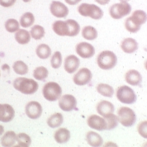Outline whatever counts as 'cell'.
I'll return each mask as SVG.
<instances>
[{"label":"cell","mask_w":147,"mask_h":147,"mask_svg":"<svg viewBox=\"0 0 147 147\" xmlns=\"http://www.w3.org/2000/svg\"><path fill=\"white\" fill-rule=\"evenodd\" d=\"M129 18L135 25L140 27L142 25L146 22L147 15L146 13L142 10H136Z\"/></svg>","instance_id":"obj_19"},{"label":"cell","mask_w":147,"mask_h":147,"mask_svg":"<svg viewBox=\"0 0 147 147\" xmlns=\"http://www.w3.org/2000/svg\"><path fill=\"white\" fill-rule=\"evenodd\" d=\"M118 121L124 127L133 126L136 122L137 117L134 111L128 107H123L118 111Z\"/></svg>","instance_id":"obj_4"},{"label":"cell","mask_w":147,"mask_h":147,"mask_svg":"<svg viewBox=\"0 0 147 147\" xmlns=\"http://www.w3.org/2000/svg\"><path fill=\"white\" fill-rule=\"evenodd\" d=\"M53 30L59 36H67L68 26L65 21H56L53 25Z\"/></svg>","instance_id":"obj_23"},{"label":"cell","mask_w":147,"mask_h":147,"mask_svg":"<svg viewBox=\"0 0 147 147\" xmlns=\"http://www.w3.org/2000/svg\"><path fill=\"white\" fill-rule=\"evenodd\" d=\"M131 11V6L127 2L115 3L111 6L109 13L114 19H120L129 15Z\"/></svg>","instance_id":"obj_7"},{"label":"cell","mask_w":147,"mask_h":147,"mask_svg":"<svg viewBox=\"0 0 147 147\" xmlns=\"http://www.w3.org/2000/svg\"><path fill=\"white\" fill-rule=\"evenodd\" d=\"M92 79L90 70L87 68H82L74 75L73 80L76 85L83 86L90 83Z\"/></svg>","instance_id":"obj_8"},{"label":"cell","mask_w":147,"mask_h":147,"mask_svg":"<svg viewBox=\"0 0 147 147\" xmlns=\"http://www.w3.org/2000/svg\"><path fill=\"white\" fill-rule=\"evenodd\" d=\"M82 36L86 40L92 41L98 37V32L96 28L92 26H85L83 28Z\"/></svg>","instance_id":"obj_28"},{"label":"cell","mask_w":147,"mask_h":147,"mask_svg":"<svg viewBox=\"0 0 147 147\" xmlns=\"http://www.w3.org/2000/svg\"><path fill=\"white\" fill-rule=\"evenodd\" d=\"M96 110L98 114L104 117L114 111V105L109 101L102 100L99 102L96 106Z\"/></svg>","instance_id":"obj_17"},{"label":"cell","mask_w":147,"mask_h":147,"mask_svg":"<svg viewBox=\"0 0 147 147\" xmlns=\"http://www.w3.org/2000/svg\"><path fill=\"white\" fill-rule=\"evenodd\" d=\"M125 80L131 85L138 86L142 83V76L137 70H130L125 75Z\"/></svg>","instance_id":"obj_18"},{"label":"cell","mask_w":147,"mask_h":147,"mask_svg":"<svg viewBox=\"0 0 147 147\" xmlns=\"http://www.w3.org/2000/svg\"><path fill=\"white\" fill-rule=\"evenodd\" d=\"M36 53L39 58L41 59H46L51 54V50L47 45L41 44L37 46Z\"/></svg>","instance_id":"obj_27"},{"label":"cell","mask_w":147,"mask_h":147,"mask_svg":"<svg viewBox=\"0 0 147 147\" xmlns=\"http://www.w3.org/2000/svg\"><path fill=\"white\" fill-rule=\"evenodd\" d=\"M95 1L97 3H98L99 4L101 5H105L110 2V0H95Z\"/></svg>","instance_id":"obj_42"},{"label":"cell","mask_w":147,"mask_h":147,"mask_svg":"<svg viewBox=\"0 0 147 147\" xmlns=\"http://www.w3.org/2000/svg\"><path fill=\"white\" fill-rule=\"evenodd\" d=\"M15 117V110L7 104H0V121L7 123L12 120Z\"/></svg>","instance_id":"obj_14"},{"label":"cell","mask_w":147,"mask_h":147,"mask_svg":"<svg viewBox=\"0 0 147 147\" xmlns=\"http://www.w3.org/2000/svg\"><path fill=\"white\" fill-rule=\"evenodd\" d=\"M59 105L61 110L65 111H70L76 109L77 101L73 95L66 94L60 99Z\"/></svg>","instance_id":"obj_10"},{"label":"cell","mask_w":147,"mask_h":147,"mask_svg":"<svg viewBox=\"0 0 147 147\" xmlns=\"http://www.w3.org/2000/svg\"><path fill=\"white\" fill-rule=\"evenodd\" d=\"M80 65V60L76 56H68L65 59L64 69L65 71L69 74L75 73Z\"/></svg>","instance_id":"obj_15"},{"label":"cell","mask_w":147,"mask_h":147,"mask_svg":"<svg viewBox=\"0 0 147 147\" xmlns=\"http://www.w3.org/2000/svg\"><path fill=\"white\" fill-rule=\"evenodd\" d=\"M96 89L101 95L108 98H111L114 92L113 87L106 84H99L97 86Z\"/></svg>","instance_id":"obj_29"},{"label":"cell","mask_w":147,"mask_h":147,"mask_svg":"<svg viewBox=\"0 0 147 147\" xmlns=\"http://www.w3.org/2000/svg\"><path fill=\"white\" fill-rule=\"evenodd\" d=\"M125 26L127 31L131 33H136L140 29V27L137 26L133 23H132L129 18L125 20Z\"/></svg>","instance_id":"obj_38"},{"label":"cell","mask_w":147,"mask_h":147,"mask_svg":"<svg viewBox=\"0 0 147 147\" xmlns=\"http://www.w3.org/2000/svg\"><path fill=\"white\" fill-rule=\"evenodd\" d=\"M16 0H0L1 6L4 7H9L13 6Z\"/></svg>","instance_id":"obj_40"},{"label":"cell","mask_w":147,"mask_h":147,"mask_svg":"<svg viewBox=\"0 0 147 147\" xmlns=\"http://www.w3.org/2000/svg\"><path fill=\"white\" fill-rule=\"evenodd\" d=\"M86 141L92 147H100L102 145L103 139L101 136L94 131H89L86 134Z\"/></svg>","instance_id":"obj_20"},{"label":"cell","mask_w":147,"mask_h":147,"mask_svg":"<svg viewBox=\"0 0 147 147\" xmlns=\"http://www.w3.org/2000/svg\"><path fill=\"white\" fill-rule=\"evenodd\" d=\"M76 51L78 55L84 59L90 58L95 53V50L93 46L86 42L78 44L76 46Z\"/></svg>","instance_id":"obj_12"},{"label":"cell","mask_w":147,"mask_h":147,"mask_svg":"<svg viewBox=\"0 0 147 147\" xmlns=\"http://www.w3.org/2000/svg\"><path fill=\"white\" fill-rule=\"evenodd\" d=\"M20 22L22 27L24 28H29L35 22L34 16L31 12H26L21 16Z\"/></svg>","instance_id":"obj_30"},{"label":"cell","mask_w":147,"mask_h":147,"mask_svg":"<svg viewBox=\"0 0 147 147\" xmlns=\"http://www.w3.org/2000/svg\"><path fill=\"white\" fill-rule=\"evenodd\" d=\"M117 97L121 102L131 104L137 101V95L130 87L126 85L120 86L117 91Z\"/></svg>","instance_id":"obj_6"},{"label":"cell","mask_w":147,"mask_h":147,"mask_svg":"<svg viewBox=\"0 0 147 147\" xmlns=\"http://www.w3.org/2000/svg\"><path fill=\"white\" fill-rule=\"evenodd\" d=\"M16 141V134L13 131H7L1 139V143L3 147L13 146Z\"/></svg>","instance_id":"obj_22"},{"label":"cell","mask_w":147,"mask_h":147,"mask_svg":"<svg viewBox=\"0 0 147 147\" xmlns=\"http://www.w3.org/2000/svg\"><path fill=\"white\" fill-rule=\"evenodd\" d=\"M49 71L46 67L40 66L36 68L34 71V77L40 81L44 80L48 76Z\"/></svg>","instance_id":"obj_34"},{"label":"cell","mask_w":147,"mask_h":147,"mask_svg":"<svg viewBox=\"0 0 147 147\" xmlns=\"http://www.w3.org/2000/svg\"><path fill=\"white\" fill-rule=\"evenodd\" d=\"M5 26L7 31L13 33L19 30L20 25L16 20L10 18L5 22Z\"/></svg>","instance_id":"obj_36"},{"label":"cell","mask_w":147,"mask_h":147,"mask_svg":"<svg viewBox=\"0 0 147 147\" xmlns=\"http://www.w3.org/2000/svg\"><path fill=\"white\" fill-rule=\"evenodd\" d=\"M79 13L84 17H90L94 20H100L103 15L102 10L94 4L82 3L78 8Z\"/></svg>","instance_id":"obj_3"},{"label":"cell","mask_w":147,"mask_h":147,"mask_svg":"<svg viewBox=\"0 0 147 147\" xmlns=\"http://www.w3.org/2000/svg\"><path fill=\"white\" fill-rule=\"evenodd\" d=\"M119 1L121 2H127L129 1L130 0H119Z\"/></svg>","instance_id":"obj_44"},{"label":"cell","mask_w":147,"mask_h":147,"mask_svg":"<svg viewBox=\"0 0 147 147\" xmlns=\"http://www.w3.org/2000/svg\"><path fill=\"white\" fill-rule=\"evenodd\" d=\"M63 116L60 113H57L51 115L47 120L48 125L52 128H55L60 127L63 123Z\"/></svg>","instance_id":"obj_26"},{"label":"cell","mask_w":147,"mask_h":147,"mask_svg":"<svg viewBox=\"0 0 147 147\" xmlns=\"http://www.w3.org/2000/svg\"><path fill=\"white\" fill-rule=\"evenodd\" d=\"M16 141L20 147H29L31 143V138L25 133H20L16 136Z\"/></svg>","instance_id":"obj_35"},{"label":"cell","mask_w":147,"mask_h":147,"mask_svg":"<svg viewBox=\"0 0 147 147\" xmlns=\"http://www.w3.org/2000/svg\"><path fill=\"white\" fill-rule=\"evenodd\" d=\"M51 13L57 18H65L69 13V9L64 3L59 1H54L50 5Z\"/></svg>","instance_id":"obj_11"},{"label":"cell","mask_w":147,"mask_h":147,"mask_svg":"<svg viewBox=\"0 0 147 147\" xmlns=\"http://www.w3.org/2000/svg\"><path fill=\"white\" fill-rule=\"evenodd\" d=\"M65 2L70 5H75L79 3L82 0H65Z\"/></svg>","instance_id":"obj_41"},{"label":"cell","mask_w":147,"mask_h":147,"mask_svg":"<svg viewBox=\"0 0 147 147\" xmlns=\"http://www.w3.org/2000/svg\"><path fill=\"white\" fill-rule=\"evenodd\" d=\"M13 69L16 73L21 75H25L28 71V65L22 61H18L14 63Z\"/></svg>","instance_id":"obj_33"},{"label":"cell","mask_w":147,"mask_h":147,"mask_svg":"<svg viewBox=\"0 0 147 147\" xmlns=\"http://www.w3.org/2000/svg\"><path fill=\"white\" fill-rule=\"evenodd\" d=\"M15 38L18 44L21 45H25L30 42L31 40V36L27 30L20 29L16 32Z\"/></svg>","instance_id":"obj_24"},{"label":"cell","mask_w":147,"mask_h":147,"mask_svg":"<svg viewBox=\"0 0 147 147\" xmlns=\"http://www.w3.org/2000/svg\"><path fill=\"white\" fill-rule=\"evenodd\" d=\"M117 61V56L113 52L108 50L101 52L97 57L98 65L103 70H110L114 68Z\"/></svg>","instance_id":"obj_2"},{"label":"cell","mask_w":147,"mask_h":147,"mask_svg":"<svg viewBox=\"0 0 147 147\" xmlns=\"http://www.w3.org/2000/svg\"><path fill=\"white\" fill-rule=\"evenodd\" d=\"M4 132V128L2 125H0V136Z\"/></svg>","instance_id":"obj_43"},{"label":"cell","mask_w":147,"mask_h":147,"mask_svg":"<svg viewBox=\"0 0 147 147\" xmlns=\"http://www.w3.org/2000/svg\"><path fill=\"white\" fill-rule=\"evenodd\" d=\"M54 138L56 142L59 144L66 143L70 138V133L67 129H59L55 132Z\"/></svg>","instance_id":"obj_21"},{"label":"cell","mask_w":147,"mask_h":147,"mask_svg":"<svg viewBox=\"0 0 147 147\" xmlns=\"http://www.w3.org/2000/svg\"><path fill=\"white\" fill-rule=\"evenodd\" d=\"M147 121H144L139 124L138 131L139 134L143 138H147Z\"/></svg>","instance_id":"obj_39"},{"label":"cell","mask_w":147,"mask_h":147,"mask_svg":"<svg viewBox=\"0 0 147 147\" xmlns=\"http://www.w3.org/2000/svg\"><path fill=\"white\" fill-rule=\"evenodd\" d=\"M31 36L33 38L36 40H38L41 39L45 36V30L43 27L40 25H35L31 28Z\"/></svg>","instance_id":"obj_32"},{"label":"cell","mask_w":147,"mask_h":147,"mask_svg":"<svg viewBox=\"0 0 147 147\" xmlns=\"http://www.w3.org/2000/svg\"><path fill=\"white\" fill-rule=\"evenodd\" d=\"M0 76H1V74H0Z\"/></svg>","instance_id":"obj_46"},{"label":"cell","mask_w":147,"mask_h":147,"mask_svg":"<svg viewBox=\"0 0 147 147\" xmlns=\"http://www.w3.org/2000/svg\"><path fill=\"white\" fill-rule=\"evenodd\" d=\"M31 1V0H23V1L25 2H28Z\"/></svg>","instance_id":"obj_45"},{"label":"cell","mask_w":147,"mask_h":147,"mask_svg":"<svg viewBox=\"0 0 147 147\" xmlns=\"http://www.w3.org/2000/svg\"><path fill=\"white\" fill-rule=\"evenodd\" d=\"M13 85L16 90L26 95L34 94L38 88V85L36 82L26 78H17L14 80Z\"/></svg>","instance_id":"obj_1"},{"label":"cell","mask_w":147,"mask_h":147,"mask_svg":"<svg viewBox=\"0 0 147 147\" xmlns=\"http://www.w3.org/2000/svg\"><path fill=\"white\" fill-rule=\"evenodd\" d=\"M68 26L67 36H76L80 32V27L78 22L72 19L67 20L65 21Z\"/></svg>","instance_id":"obj_25"},{"label":"cell","mask_w":147,"mask_h":147,"mask_svg":"<svg viewBox=\"0 0 147 147\" xmlns=\"http://www.w3.org/2000/svg\"><path fill=\"white\" fill-rule=\"evenodd\" d=\"M89 127L98 131L107 129V123L104 118L96 115H90L87 120Z\"/></svg>","instance_id":"obj_13"},{"label":"cell","mask_w":147,"mask_h":147,"mask_svg":"<svg viewBox=\"0 0 147 147\" xmlns=\"http://www.w3.org/2000/svg\"><path fill=\"white\" fill-rule=\"evenodd\" d=\"M42 93L46 100L48 101H55L60 98L62 89L57 83L49 82L44 85Z\"/></svg>","instance_id":"obj_5"},{"label":"cell","mask_w":147,"mask_h":147,"mask_svg":"<svg viewBox=\"0 0 147 147\" xmlns=\"http://www.w3.org/2000/svg\"><path fill=\"white\" fill-rule=\"evenodd\" d=\"M107 123V129L108 130H111L116 128L118 125V117L113 113L109 114L106 116L103 117Z\"/></svg>","instance_id":"obj_31"},{"label":"cell","mask_w":147,"mask_h":147,"mask_svg":"<svg viewBox=\"0 0 147 147\" xmlns=\"http://www.w3.org/2000/svg\"><path fill=\"white\" fill-rule=\"evenodd\" d=\"M25 112L28 118L32 119H36L41 117L42 113V108L39 102L30 101L26 106Z\"/></svg>","instance_id":"obj_9"},{"label":"cell","mask_w":147,"mask_h":147,"mask_svg":"<svg viewBox=\"0 0 147 147\" xmlns=\"http://www.w3.org/2000/svg\"><path fill=\"white\" fill-rule=\"evenodd\" d=\"M62 55L59 51H56L53 55L51 59V65L54 69L59 68L62 64Z\"/></svg>","instance_id":"obj_37"},{"label":"cell","mask_w":147,"mask_h":147,"mask_svg":"<svg viewBox=\"0 0 147 147\" xmlns=\"http://www.w3.org/2000/svg\"><path fill=\"white\" fill-rule=\"evenodd\" d=\"M121 48L124 53L132 54L137 50L138 49V42L134 38H127L122 41Z\"/></svg>","instance_id":"obj_16"}]
</instances>
